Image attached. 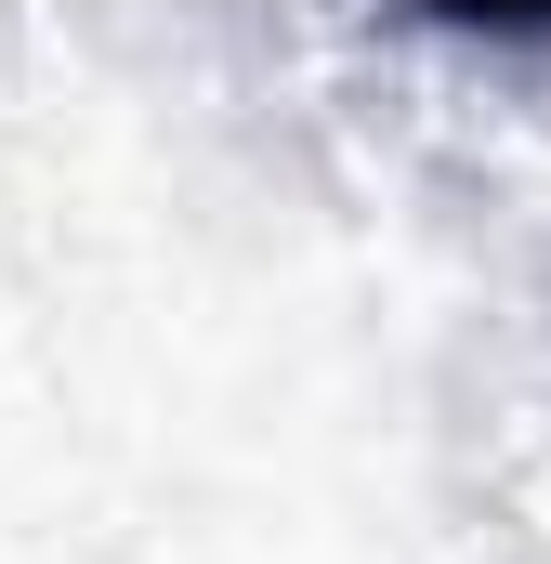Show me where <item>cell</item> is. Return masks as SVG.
<instances>
[{"label": "cell", "instance_id": "1", "mask_svg": "<svg viewBox=\"0 0 551 564\" xmlns=\"http://www.w3.org/2000/svg\"><path fill=\"white\" fill-rule=\"evenodd\" d=\"M433 26H486V40H551V0H420Z\"/></svg>", "mask_w": 551, "mask_h": 564}]
</instances>
